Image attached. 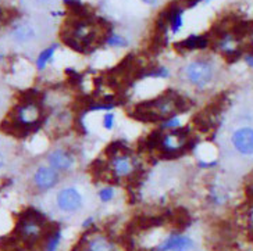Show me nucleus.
<instances>
[{
	"label": "nucleus",
	"mask_w": 253,
	"mask_h": 251,
	"mask_svg": "<svg viewBox=\"0 0 253 251\" xmlns=\"http://www.w3.org/2000/svg\"><path fill=\"white\" fill-rule=\"evenodd\" d=\"M164 18H166V22L169 24V27L171 28V31L174 34H177L182 25H184V17H182V10L179 7H172L169 8V11L164 14Z\"/></svg>",
	"instance_id": "6e6552de"
},
{
	"label": "nucleus",
	"mask_w": 253,
	"mask_h": 251,
	"mask_svg": "<svg viewBox=\"0 0 253 251\" xmlns=\"http://www.w3.org/2000/svg\"><path fill=\"white\" fill-rule=\"evenodd\" d=\"M38 118V110L34 106H25L21 110L18 111V121L23 122L24 125H30L32 122H35Z\"/></svg>",
	"instance_id": "f8f14e48"
},
{
	"label": "nucleus",
	"mask_w": 253,
	"mask_h": 251,
	"mask_svg": "<svg viewBox=\"0 0 253 251\" xmlns=\"http://www.w3.org/2000/svg\"><path fill=\"white\" fill-rule=\"evenodd\" d=\"M209 44V39L206 36H198V35H191L185 40L179 42V46H182L186 50H201L206 49Z\"/></svg>",
	"instance_id": "1a4fd4ad"
},
{
	"label": "nucleus",
	"mask_w": 253,
	"mask_h": 251,
	"mask_svg": "<svg viewBox=\"0 0 253 251\" xmlns=\"http://www.w3.org/2000/svg\"><path fill=\"white\" fill-rule=\"evenodd\" d=\"M35 35V32L32 30V27L27 25V24H21V25H17L14 30H13V36L15 37V40L18 42H27L32 39Z\"/></svg>",
	"instance_id": "9b49d317"
},
{
	"label": "nucleus",
	"mask_w": 253,
	"mask_h": 251,
	"mask_svg": "<svg viewBox=\"0 0 253 251\" xmlns=\"http://www.w3.org/2000/svg\"><path fill=\"white\" fill-rule=\"evenodd\" d=\"M194 247L192 239L186 236H171L169 237L162 246L163 251H189Z\"/></svg>",
	"instance_id": "423d86ee"
},
{
	"label": "nucleus",
	"mask_w": 253,
	"mask_h": 251,
	"mask_svg": "<svg viewBox=\"0 0 253 251\" xmlns=\"http://www.w3.org/2000/svg\"><path fill=\"white\" fill-rule=\"evenodd\" d=\"M213 67L205 60H195L189 63L185 68V78L191 85L203 88L213 79Z\"/></svg>",
	"instance_id": "f257e3e1"
},
{
	"label": "nucleus",
	"mask_w": 253,
	"mask_h": 251,
	"mask_svg": "<svg viewBox=\"0 0 253 251\" xmlns=\"http://www.w3.org/2000/svg\"><path fill=\"white\" fill-rule=\"evenodd\" d=\"M149 76H152V78L166 79V78L170 76V71H169L167 68H164V67H160V68H156V70H153L152 72H149Z\"/></svg>",
	"instance_id": "f3484780"
},
{
	"label": "nucleus",
	"mask_w": 253,
	"mask_h": 251,
	"mask_svg": "<svg viewBox=\"0 0 253 251\" xmlns=\"http://www.w3.org/2000/svg\"><path fill=\"white\" fill-rule=\"evenodd\" d=\"M60 242V233H56L54 236L49 239V243H47V251H54L57 249Z\"/></svg>",
	"instance_id": "aec40b11"
},
{
	"label": "nucleus",
	"mask_w": 253,
	"mask_h": 251,
	"mask_svg": "<svg viewBox=\"0 0 253 251\" xmlns=\"http://www.w3.org/2000/svg\"><path fill=\"white\" fill-rule=\"evenodd\" d=\"M185 1L189 7H194V6H196V4H198V3H201L202 0H185Z\"/></svg>",
	"instance_id": "412c9836"
},
{
	"label": "nucleus",
	"mask_w": 253,
	"mask_h": 251,
	"mask_svg": "<svg viewBox=\"0 0 253 251\" xmlns=\"http://www.w3.org/2000/svg\"><path fill=\"white\" fill-rule=\"evenodd\" d=\"M179 126H181V119H179L178 115H171V117L163 124L164 129H171V131L178 129Z\"/></svg>",
	"instance_id": "2eb2a0df"
},
{
	"label": "nucleus",
	"mask_w": 253,
	"mask_h": 251,
	"mask_svg": "<svg viewBox=\"0 0 253 251\" xmlns=\"http://www.w3.org/2000/svg\"><path fill=\"white\" fill-rule=\"evenodd\" d=\"M99 197H100V200H102L103 203L110 201V200L114 197V189H113V187H104V189H102V190L99 192Z\"/></svg>",
	"instance_id": "a211bd4d"
},
{
	"label": "nucleus",
	"mask_w": 253,
	"mask_h": 251,
	"mask_svg": "<svg viewBox=\"0 0 253 251\" xmlns=\"http://www.w3.org/2000/svg\"><path fill=\"white\" fill-rule=\"evenodd\" d=\"M84 199L80 190L75 187H64L56 194V206L61 213L74 214L82 208Z\"/></svg>",
	"instance_id": "f03ea898"
},
{
	"label": "nucleus",
	"mask_w": 253,
	"mask_h": 251,
	"mask_svg": "<svg viewBox=\"0 0 253 251\" xmlns=\"http://www.w3.org/2000/svg\"><path fill=\"white\" fill-rule=\"evenodd\" d=\"M90 251H110V247L102 240H96L90 246Z\"/></svg>",
	"instance_id": "6ab92c4d"
},
{
	"label": "nucleus",
	"mask_w": 253,
	"mask_h": 251,
	"mask_svg": "<svg viewBox=\"0 0 253 251\" xmlns=\"http://www.w3.org/2000/svg\"><path fill=\"white\" fill-rule=\"evenodd\" d=\"M54 50H56V46H52V47H47L46 50L39 54V57H38L37 61V66L39 70H43L46 67V64L52 60L53 54H54Z\"/></svg>",
	"instance_id": "ddd939ff"
},
{
	"label": "nucleus",
	"mask_w": 253,
	"mask_h": 251,
	"mask_svg": "<svg viewBox=\"0 0 253 251\" xmlns=\"http://www.w3.org/2000/svg\"><path fill=\"white\" fill-rule=\"evenodd\" d=\"M113 171L117 177H126L134 171L132 161L126 155H117L113 158Z\"/></svg>",
	"instance_id": "0eeeda50"
},
{
	"label": "nucleus",
	"mask_w": 253,
	"mask_h": 251,
	"mask_svg": "<svg viewBox=\"0 0 253 251\" xmlns=\"http://www.w3.org/2000/svg\"><path fill=\"white\" fill-rule=\"evenodd\" d=\"M107 44L112 47H124V46H126V40L120 35H112V36L107 37Z\"/></svg>",
	"instance_id": "dca6fc26"
},
{
	"label": "nucleus",
	"mask_w": 253,
	"mask_h": 251,
	"mask_svg": "<svg viewBox=\"0 0 253 251\" xmlns=\"http://www.w3.org/2000/svg\"><path fill=\"white\" fill-rule=\"evenodd\" d=\"M116 124V115L110 112V111H106L102 115V126H103L106 131H112Z\"/></svg>",
	"instance_id": "4468645a"
},
{
	"label": "nucleus",
	"mask_w": 253,
	"mask_h": 251,
	"mask_svg": "<svg viewBox=\"0 0 253 251\" xmlns=\"http://www.w3.org/2000/svg\"><path fill=\"white\" fill-rule=\"evenodd\" d=\"M47 163H49V167H52L53 170H56L57 172L59 171L64 172V171L71 170V167L74 165V158L68 151L59 148V150H54L49 154Z\"/></svg>",
	"instance_id": "39448f33"
},
{
	"label": "nucleus",
	"mask_w": 253,
	"mask_h": 251,
	"mask_svg": "<svg viewBox=\"0 0 253 251\" xmlns=\"http://www.w3.org/2000/svg\"><path fill=\"white\" fill-rule=\"evenodd\" d=\"M41 223L37 221V219H25V221L21 223V235L25 239H37L41 233Z\"/></svg>",
	"instance_id": "9d476101"
},
{
	"label": "nucleus",
	"mask_w": 253,
	"mask_h": 251,
	"mask_svg": "<svg viewBox=\"0 0 253 251\" xmlns=\"http://www.w3.org/2000/svg\"><path fill=\"white\" fill-rule=\"evenodd\" d=\"M246 63H248V66L251 67V68H253V56H248L246 57Z\"/></svg>",
	"instance_id": "5701e85b"
},
{
	"label": "nucleus",
	"mask_w": 253,
	"mask_h": 251,
	"mask_svg": "<svg viewBox=\"0 0 253 251\" xmlns=\"http://www.w3.org/2000/svg\"><path fill=\"white\" fill-rule=\"evenodd\" d=\"M3 165H4V157H3L1 153H0V170L3 168Z\"/></svg>",
	"instance_id": "b1692460"
},
{
	"label": "nucleus",
	"mask_w": 253,
	"mask_h": 251,
	"mask_svg": "<svg viewBox=\"0 0 253 251\" xmlns=\"http://www.w3.org/2000/svg\"><path fill=\"white\" fill-rule=\"evenodd\" d=\"M59 182V172L52 167H39L34 175V183L41 190H49Z\"/></svg>",
	"instance_id": "20e7f679"
},
{
	"label": "nucleus",
	"mask_w": 253,
	"mask_h": 251,
	"mask_svg": "<svg viewBox=\"0 0 253 251\" xmlns=\"http://www.w3.org/2000/svg\"><path fill=\"white\" fill-rule=\"evenodd\" d=\"M234 148L244 155H253V128H239L231 136Z\"/></svg>",
	"instance_id": "7ed1b4c3"
},
{
	"label": "nucleus",
	"mask_w": 253,
	"mask_h": 251,
	"mask_svg": "<svg viewBox=\"0 0 253 251\" xmlns=\"http://www.w3.org/2000/svg\"><path fill=\"white\" fill-rule=\"evenodd\" d=\"M141 1H143L145 4H149V6H155L157 3V0H141Z\"/></svg>",
	"instance_id": "4be33fe9"
}]
</instances>
